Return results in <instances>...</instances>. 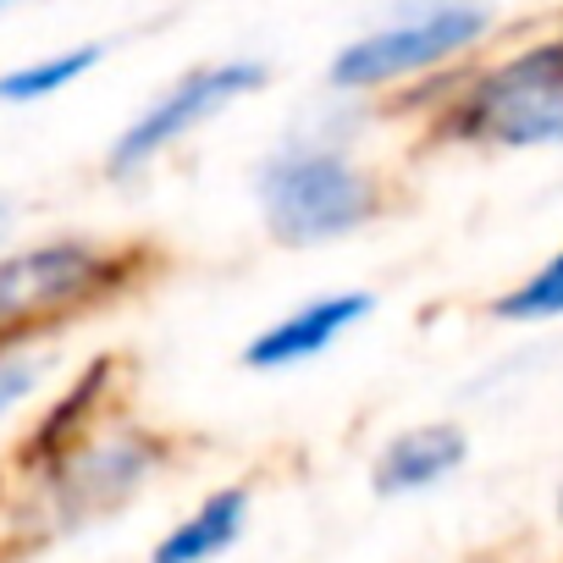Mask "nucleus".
Returning <instances> with one entry per match:
<instances>
[{
    "label": "nucleus",
    "instance_id": "1",
    "mask_svg": "<svg viewBox=\"0 0 563 563\" xmlns=\"http://www.w3.org/2000/svg\"><path fill=\"white\" fill-rule=\"evenodd\" d=\"M376 183L365 166H354L338 144H288L276 150L260 172V205L265 227L294 243H332L376 216Z\"/></svg>",
    "mask_w": 563,
    "mask_h": 563
},
{
    "label": "nucleus",
    "instance_id": "2",
    "mask_svg": "<svg viewBox=\"0 0 563 563\" xmlns=\"http://www.w3.org/2000/svg\"><path fill=\"white\" fill-rule=\"evenodd\" d=\"M448 128L481 144H558L563 139V40L536 45L492 67L475 89L459 95Z\"/></svg>",
    "mask_w": 563,
    "mask_h": 563
},
{
    "label": "nucleus",
    "instance_id": "3",
    "mask_svg": "<svg viewBox=\"0 0 563 563\" xmlns=\"http://www.w3.org/2000/svg\"><path fill=\"white\" fill-rule=\"evenodd\" d=\"M128 276L122 254L84 238H51L0 260V338H29L40 321L95 305Z\"/></svg>",
    "mask_w": 563,
    "mask_h": 563
},
{
    "label": "nucleus",
    "instance_id": "4",
    "mask_svg": "<svg viewBox=\"0 0 563 563\" xmlns=\"http://www.w3.org/2000/svg\"><path fill=\"white\" fill-rule=\"evenodd\" d=\"M492 29V18L481 7H437V12H415L393 29H376L354 45H343L332 56V84L338 89H376L393 84L404 73H426L448 56H459L464 45H475Z\"/></svg>",
    "mask_w": 563,
    "mask_h": 563
},
{
    "label": "nucleus",
    "instance_id": "5",
    "mask_svg": "<svg viewBox=\"0 0 563 563\" xmlns=\"http://www.w3.org/2000/svg\"><path fill=\"white\" fill-rule=\"evenodd\" d=\"M265 84V62H216V67H199V73H188V78H177L155 106H144L139 111V122H128L122 133H117V144H111V155H106V166L122 177V172H139L144 161H155L166 144H177L188 128H199L205 117H216V111H227L232 100H243L249 89H260Z\"/></svg>",
    "mask_w": 563,
    "mask_h": 563
},
{
    "label": "nucleus",
    "instance_id": "6",
    "mask_svg": "<svg viewBox=\"0 0 563 563\" xmlns=\"http://www.w3.org/2000/svg\"><path fill=\"white\" fill-rule=\"evenodd\" d=\"M150 464H155V448L139 442V437H128V442H95V448H78V453L56 459L51 497H56L62 519H89L95 508L128 497Z\"/></svg>",
    "mask_w": 563,
    "mask_h": 563
},
{
    "label": "nucleus",
    "instance_id": "7",
    "mask_svg": "<svg viewBox=\"0 0 563 563\" xmlns=\"http://www.w3.org/2000/svg\"><path fill=\"white\" fill-rule=\"evenodd\" d=\"M371 310H376L371 294H327V299H310V305L288 310L271 332H260V338L243 349V365H249V371H282V365L316 360V354H327L349 327H360Z\"/></svg>",
    "mask_w": 563,
    "mask_h": 563
},
{
    "label": "nucleus",
    "instance_id": "8",
    "mask_svg": "<svg viewBox=\"0 0 563 563\" xmlns=\"http://www.w3.org/2000/svg\"><path fill=\"white\" fill-rule=\"evenodd\" d=\"M464 464V431L453 426H415L404 437H393L371 470V486L382 497H404V492H426L437 481H448Z\"/></svg>",
    "mask_w": 563,
    "mask_h": 563
},
{
    "label": "nucleus",
    "instance_id": "9",
    "mask_svg": "<svg viewBox=\"0 0 563 563\" xmlns=\"http://www.w3.org/2000/svg\"><path fill=\"white\" fill-rule=\"evenodd\" d=\"M243 519H249V492L243 486H227V492L205 497L177 530H166L155 541L150 563H216L243 536Z\"/></svg>",
    "mask_w": 563,
    "mask_h": 563
},
{
    "label": "nucleus",
    "instance_id": "10",
    "mask_svg": "<svg viewBox=\"0 0 563 563\" xmlns=\"http://www.w3.org/2000/svg\"><path fill=\"white\" fill-rule=\"evenodd\" d=\"M100 56H106V45H78V51H62V56H45V62H29V67L0 73V106L51 100V95H62L67 84H78L89 67H100Z\"/></svg>",
    "mask_w": 563,
    "mask_h": 563
},
{
    "label": "nucleus",
    "instance_id": "11",
    "mask_svg": "<svg viewBox=\"0 0 563 563\" xmlns=\"http://www.w3.org/2000/svg\"><path fill=\"white\" fill-rule=\"evenodd\" d=\"M497 316L503 321H552V316H563V249L536 276H525L514 294L497 299Z\"/></svg>",
    "mask_w": 563,
    "mask_h": 563
},
{
    "label": "nucleus",
    "instance_id": "12",
    "mask_svg": "<svg viewBox=\"0 0 563 563\" xmlns=\"http://www.w3.org/2000/svg\"><path fill=\"white\" fill-rule=\"evenodd\" d=\"M45 376V360L23 338H0V420H7Z\"/></svg>",
    "mask_w": 563,
    "mask_h": 563
}]
</instances>
